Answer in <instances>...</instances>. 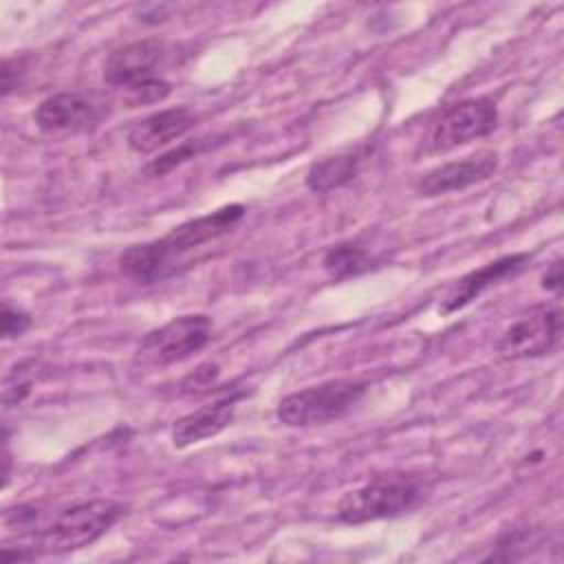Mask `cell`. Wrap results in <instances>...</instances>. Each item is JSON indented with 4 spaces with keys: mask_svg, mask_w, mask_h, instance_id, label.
<instances>
[{
    "mask_svg": "<svg viewBox=\"0 0 564 564\" xmlns=\"http://www.w3.org/2000/svg\"><path fill=\"white\" fill-rule=\"evenodd\" d=\"M542 286H544L546 291H560V289H562V262H560V260H555V262L546 269V273H544V278H542Z\"/></svg>",
    "mask_w": 564,
    "mask_h": 564,
    "instance_id": "44dd1931",
    "label": "cell"
},
{
    "mask_svg": "<svg viewBox=\"0 0 564 564\" xmlns=\"http://www.w3.org/2000/svg\"><path fill=\"white\" fill-rule=\"evenodd\" d=\"M529 253H511V256H502L494 262H487L485 267L463 275L454 289L447 293V297L443 300L441 311L443 313H454L463 306H467L471 300H476L480 293H485L487 289H491L494 284H498L500 280H505L507 275L518 273L527 262H529Z\"/></svg>",
    "mask_w": 564,
    "mask_h": 564,
    "instance_id": "7c38bea8",
    "label": "cell"
},
{
    "mask_svg": "<svg viewBox=\"0 0 564 564\" xmlns=\"http://www.w3.org/2000/svg\"><path fill=\"white\" fill-rule=\"evenodd\" d=\"M366 383L357 379H333L286 394L278 405V419L289 427L322 425L346 416L364 397Z\"/></svg>",
    "mask_w": 564,
    "mask_h": 564,
    "instance_id": "6da1fadb",
    "label": "cell"
},
{
    "mask_svg": "<svg viewBox=\"0 0 564 564\" xmlns=\"http://www.w3.org/2000/svg\"><path fill=\"white\" fill-rule=\"evenodd\" d=\"M2 557L7 562H20V560H33L35 557V551H24V549H18V551H11V549H2Z\"/></svg>",
    "mask_w": 564,
    "mask_h": 564,
    "instance_id": "7402d4cb",
    "label": "cell"
},
{
    "mask_svg": "<svg viewBox=\"0 0 564 564\" xmlns=\"http://www.w3.org/2000/svg\"><path fill=\"white\" fill-rule=\"evenodd\" d=\"M163 55V46L156 40H141L126 44L110 53L104 66V77L112 86H132L137 82L154 77V68Z\"/></svg>",
    "mask_w": 564,
    "mask_h": 564,
    "instance_id": "8fae6325",
    "label": "cell"
},
{
    "mask_svg": "<svg viewBox=\"0 0 564 564\" xmlns=\"http://www.w3.org/2000/svg\"><path fill=\"white\" fill-rule=\"evenodd\" d=\"M172 262L174 260L163 249L161 240L132 245L119 258L121 271L141 284H152L163 280L172 271Z\"/></svg>",
    "mask_w": 564,
    "mask_h": 564,
    "instance_id": "5bb4252c",
    "label": "cell"
},
{
    "mask_svg": "<svg viewBox=\"0 0 564 564\" xmlns=\"http://www.w3.org/2000/svg\"><path fill=\"white\" fill-rule=\"evenodd\" d=\"M33 370H35V361L29 359V361L15 364L7 372L4 383H2V401L7 408L18 405L29 394L31 383H33Z\"/></svg>",
    "mask_w": 564,
    "mask_h": 564,
    "instance_id": "ac0fdd59",
    "label": "cell"
},
{
    "mask_svg": "<svg viewBox=\"0 0 564 564\" xmlns=\"http://www.w3.org/2000/svg\"><path fill=\"white\" fill-rule=\"evenodd\" d=\"M562 335V311L555 306H538L518 319L498 341L505 359L542 357L555 348Z\"/></svg>",
    "mask_w": 564,
    "mask_h": 564,
    "instance_id": "8992f818",
    "label": "cell"
},
{
    "mask_svg": "<svg viewBox=\"0 0 564 564\" xmlns=\"http://www.w3.org/2000/svg\"><path fill=\"white\" fill-rule=\"evenodd\" d=\"M498 123L496 104L487 97L465 99L441 115L425 137L427 152H447L489 134Z\"/></svg>",
    "mask_w": 564,
    "mask_h": 564,
    "instance_id": "5b68a950",
    "label": "cell"
},
{
    "mask_svg": "<svg viewBox=\"0 0 564 564\" xmlns=\"http://www.w3.org/2000/svg\"><path fill=\"white\" fill-rule=\"evenodd\" d=\"M242 394L240 392H231L225 394L223 399H216L185 416H181L174 427H172V443L176 447H187L192 443H198L203 438L216 436L218 432H223L236 412V403Z\"/></svg>",
    "mask_w": 564,
    "mask_h": 564,
    "instance_id": "4fadbf2b",
    "label": "cell"
},
{
    "mask_svg": "<svg viewBox=\"0 0 564 564\" xmlns=\"http://www.w3.org/2000/svg\"><path fill=\"white\" fill-rule=\"evenodd\" d=\"M496 167H498V152L480 150L460 161H449L425 172L416 183V192L421 196H441L447 192L465 189L474 183L489 178L496 172Z\"/></svg>",
    "mask_w": 564,
    "mask_h": 564,
    "instance_id": "52a82bcc",
    "label": "cell"
},
{
    "mask_svg": "<svg viewBox=\"0 0 564 564\" xmlns=\"http://www.w3.org/2000/svg\"><path fill=\"white\" fill-rule=\"evenodd\" d=\"M194 112L189 108H167L152 112L137 121L128 132V145L139 154H150L170 141L183 137L187 130L194 128Z\"/></svg>",
    "mask_w": 564,
    "mask_h": 564,
    "instance_id": "30bf717a",
    "label": "cell"
},
{
    "mask_svg": "<svg viewBox=\"0 0 564 564\" xmlns=\"http://www.w3.org/2000/svg\"><path fill=\"white\" fill-rule=\"evenodd\" d=\"M212 337L207 315H181L161 328L145 335L139 346V357L150 366H170L189 359Z\"/></svg>",
    "mask_w": 564,
    "mask_h": 564,
    "instance_id": "277c9868",
    "label": "cell"
},
{
    "mask_svg": "<svg viewBox=\"0 0 564 564\" xmlns=\"http://www.w3.org/2000/svg\"><path fill=\"white\" fill-rule=\"evenodd\" d=\"M33 119L44 132H84L97 123V108L79 93H57L35 108Z\"/></svg>",
    "mask_w": 564,
    "mask_h": 564,
    "instance_id": "9c48e42d",
    "label": "cell"
},
{
    "mask_svg": "<svg viewBox=\"0 0 564 564\" xmlns=\"http://www.w3.org/2000/svg\"><path fill=\"white\" fill-rule=\"evenodd\" d=\"M203 150H205L203 139L185 141V143H181L178 148H174V150L165 152L163 156H159L156 161H152V163L145 167V174H150V176H163L165 172L174 170L176 165L185 163L187 159H194V156H196V154H200Z\"/></svg>",
    "mask_w": 564,
    "mask_h": 564,
    "instance_id": "d6986e66",
    "label": "cell"
},
{
    "mask_svg": "<svg viewBox=\"0 0 564 564\" xmlns=\"http://www.w3.org/2000/svg\"><path fill=\"white\" fill-rule=\"evenodd\" d=\"M123 90H126L123 104L128 108H139V106H150V104L165 101L170 97V93H172V86L165 79L150 77V79L137 82V84H132V86H128Z\"/></svg>",
    "mask_w": 564,
    "mask_h": 564,
    "instance_id": "e0dca14e",
    "label": "cell"
},
{
    "mask_svg": "<svg viewBox=\"0 0 564 564\" xmlns=\"http://www.w3.org/2000/svg\"><path fill=\"white\" fill-rule=\"evenodd\" d=\"M31 326V317L20 311V308H13L9 302L2 304V337L4 339H15V337H22Z\"/></svg>",
    "mask_w": 564,
    "mask_h": 564,
    "instance_id": "ffe728a7",
    "label": "cell"
},
{
    "mask_svg": "<svg viewBox=\"0 0 564 564\" xmlns=\"http://www.w3.org/2000/svg\"><path fill=\"white\" fill-rule=\"evenodd\" d=\"M368 264H370L368 253L357 245H337L324 256V269L335 280L357 275L364 269H368Z\"/></svg>",
    "mask_w": 564,
    "mask_h": 564,
    "instance_id": "2e32d148",
    "label": "cell"
},
{
    "mask_svg": "<svg viewBox=\"0 0 564 564\" xmlns=\"http://www.w3.org/2000/svg\"><path fill=\"white\" fill-rule=\"evenodd\" d=\"M242 218H245V205H238V203L225 205L212 214L181 223L167 236L161 238V245L174 260L176 256L187 253L189 249H196L209 240H216L229 234Z\"/></svg>",
    "mask_w": 564,
    "mask_h": 564,
    "instance_id": "ba28073f",
    "label": "cell"
},
{
    "mask_svg": "<svg viewBox=\"0 0 564 564\" xmlns=\"http://www.w3.org/2000/svg\"><path fill=\"white\" fill-rule=\"evenodd\" d=\"M423 498V485L416 478H381L348 491L337 507L346 524H361L381 518H397L414 509Z\"/></svg>",
    "mask_w": 564,
    "mask_h": 564,
    "instance_id": "7a4b0ae2",
    "label": "cell"
},
{
    "mask_svg": "<svg viewBox=\"0 0 564 564\" xmlns=\"http://www.w3.org/2000/svg\"><path fill=\"white\" fill-rule=\"evenodd\" d=\"M357 167H359L357 152H341V154H335V156H326L322 161H315L308 167L306 185L313 192L335 189V187L348 183L350 178H355Z\"/></svg>",
    "mask_w": 564,
    "mask_h": 564,
    "instance_id": "9a60e30c",
    "label": "cell"
},
{
    "mask_svg": "<svg viewBox=\"0 0 564 564\" xmlns=\"http://www.w3.org/2000/svg\"><path fill=\"white\" fill-rule=\"evenodd\" d=\"M123 513V507L112 500H90L64 509L40 535L44 553H68L93 544Z\"/></svg>",
    "mask_w": 564,
    "mask_h": 564,
    "instance_id": "3957f363",
    "label": "cell"
}]
</instances>
